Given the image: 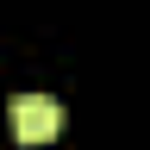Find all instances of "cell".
I'll list each match as a JSON object with an SVG mask.
<instances>
[{
	"label": "cell",
	"instance_id": "6da1fadb",
	"mask_svg": "<svg viewBox=\"0 0 150 150\" xmlns=\"http://www.w3.org/2000/svg\"><path fill=\"white\" fill-rule=\"evenodd\" d=\"M6 119H13L19 144H50L56 131H63V100H50V94H13Z\"/></svg>",
	"mask_w": 150,
	"mask_h": 150
}]
</instances>
